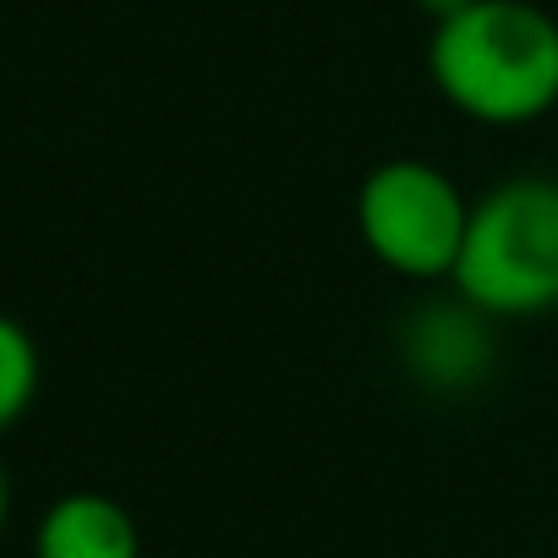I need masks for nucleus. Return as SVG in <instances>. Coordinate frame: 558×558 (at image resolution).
I'll return each instance as SVG.
<instances>
[{"mask_svg": "<svg viewBox=\"0 0 558 558\" xmlns=\"http://www.w3.org/2000/svg\"><path fill=\"white\" fill-rule=\"evenodd\" d=\"M39 395V345L34 335L0 313V433H12Z\"/></svg>", "mask_w": 558, "mask_h": 558, "instance_id": "obj_5", "label": "nucleus"}, {"mask_svg": "<svg viewBox=\"0 0 558 558\" xmlns=\"http://www.w3.org/2000/svg\"><path fill=\"white\" fill-rule=\"evenodd\" d=\"M471 197L427 159H384L356 192V230L373 263L400 279H454Z\"/></svg>", "mask_w": 558, "mask_h": 558, "instance_id": "obj_3", "label": "nucleus"}, {"mask_svg": "<svg viewBox=\"0 0 558 558\" xmlns=\"http://www.w3.org/2000/svg\"><path fill=\"white\" fill-rule=\"evenodd\" d=\"M416 7H422V17H427V23H449L454 12H465V7H471V0H416Z\"/></svg>", "mask_w": 558, "mask_h": 558, "instance_id": "obj_6", "label": "nucleus"}, {"mask_svg": "<svg viewBox=\"0 0 558 558\" xmlns=\"http://www.w3.org/2000/svg\"><path fill=\"white\" fill-rule=\"evenodd\" d=\"M34 558H143V531L121 498L66 493L39 514Z\"/></svg>", "mask_w": 558, "mask_h": 558, "instance_id": "obj_4", "label": "nucleus"}, {"mask_svg": "<svg viewBox=\"0 0 558 558\" xmlns=\"http://www.w3.org/2000/svg\"><path fill=\"white\" fill-rule=\"evenodd\" d=\"M7 514H12V487H7V471H0V536H7Z\"/></svg>", "mask_w": 558, "mask_h": 558, "instance_id": "obj_7", "label": "nucleus"}, {"mask_svg": "<svg viewBox=\"0 0 558 558\" xmlns=\"http://www.w3.org/2000/svg\"><path fill=\"white\" fill-rule=\"evenodd\" d=\"M449 286L476 318L558 313V175H514L471 203Z\"/></svg>", "mask_w": 558, "mask_h": 558, "instance_id": "obj_2", "label": "nucleus"}, {"mask_svg": "<svg viewBox=\"0 0 558 558\" xmlns=\"http://www.w3.org/2000/svg\"><path fill=\"white\" fill-rule=\"evenodd\" d=\"M427 72L465 121L531 126L558 105V17L536 0H471L433 23Z\"/></svg>", "mask_w": 558, "mask_h": 558, "instance_id": "obj_1", "label": "nucleus"}]
</instances>
